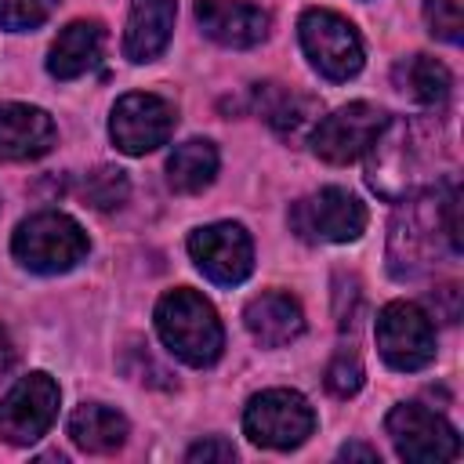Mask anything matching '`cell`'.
<instances>
[{"instance_id": "cell-1", "label": "cell", "mask_w": 464, "mask_h": 464, "mask_svg": "<svg viewBox=\"0 0 464 464\" xmlns=\"http://www.w3.org/2000/svg\"><path fill=\"white\" fill-rule=\"evenodd\" d=\"M446 236L450 250L460 254V192L457 185L446 188V199L428 192L417 199H406L392 225L388 261L395 279H413L435 261V239Z\"/></svg>"}, {"instance_id": "cell-7", "label": "cell", "mask_w": 464, "mask_h": 464, "mask_svg": "<svg viewBox=\"0 0 464 464\" xmlns=\"http://www.w3.org/2000/svg\"><path fill=\"white\" fill-rule=\"evenodd\" d=\"M290 228L304 243H352L366 228V207L348 188H319L290 207Z\"/></svg>"}, {"instance_id": "cell-29", "label": "cell", "mask_w": 464, "mask_h": 464, "mask_svg": "<svg viewBox=\"0 0 464 464\" xmlns=\"http://www.w3.org/2000/svg\"><path fill=\"white\" fill-rule=\"evenodd\" d=\"M11 366H14V348H11V337H7V330L0 326V377H4Z\"/></svg>"}, {"instance_id": "cell-16", "label": "cell", "mask_w": 464, "mask_h": 464, "mask_svg": "<svg viewBox=\"0 0 464 464\" xmlns=\"http://www.w3.org/2000/svg\"><path fill=\"white\" fill-rule=\"evenodd\" d=\"M102 47H105V29L102 22H69L58 40L51 44V54H47V72L58 76V80H76L83 72H91L98 62H102Z\"/></svg>"}, {"instance_id": "cell-10", "label": "cell", "mask_w": 464, "mask_h": 464, "mask_svg": "<svg viewBox=\"0 0 464 464\" xmlns=\"http://www.w3.org/2000/svg\"><path fill=\"white\" fill-rule=\"evenodd\" d=\"M58 413V384L47 373H25L0 399V439L11 446L36 442Z\"/></svg>"}, {"instance_id": "cell-28", "label": "cell", "mask_w": 464, "mask_h": 464, "mask_svg": "<svg viewBox=\"0 0 464 464\" xmlns=\"http://www.w3.org/2000/svg\"><path fill=\"white\" fill-rule=\"evenodd\" d=\"M341 457L344 460H370V464H377V450L373 446H362V442H348L341 450Z\"/></svg>"}, {"instance_id": "cell-18", "label": "cell", "mask_w": 464, "mask_h": 464, "mask_svg": "<svg viewBox=\"0 0 464 464\" xmlns=\"http://www.w3.org/2000/svg\"><path fill=\"white\" fill-rule=\"evenodd\" d=\"M257 109H261V116L268 120V127L279 138H301L319 120V102L315 98L286 91L279 83H265L257 91Z\"/></svg>"}, {"instance_id": "cell-15", "label": "cell", "mask_w": 464, "mask_h": 464, "mask_svg": "<svg viewBox=\"0 0 464 464\" xmlns=\"http://www.w3.org/2000/svg\"><path fill=\"white\" fill-rule=\"evenodd\" d=\"M243 323H246L250 337H254L261 348H283V344H290L294 337H301V330H304V312H301V304H297L290 294L265 290V294H257V297L246 301Z\"/></svg>"}, {"instance_id": "cell-26", "label": "cell", "mask_w": 464, "mask_h": 464, "mask_svg": "<svg viewBox=\"0 0 464 464\" xmlns=\"http://www.w3.org/2000/svg\"><path fill=\"white\" fill-rule=\"evenodd\" d=\"M431 301H435V319H442V323H457V315H460V290H457L453 283L439 286V290L431 294Z\"/></svg>"}, {"instance_id": "cell-3", "label": "cell", "mask_w": 464, "mask_h": 464, "mask_svg": "<svg viewBox=\"0 0 464 464\" xmlns=\"http://www.w3.org/2000/svg\"><path fill=\"white\" fill-rule=\"evenodd\" d=\"M11 254L22 268L40 276L69 272L87 254V232L62 210H40L14 228Z\"/></svg>"}, {"instance_id": "cell-23", "label": "cell", "mask_w": 464, "mask_h": 464, "mask_svg": "<svg viewBox=\"0 0 464 464\" xmlns=\"http://www.w3.org/2000/svg\"><path fill=\"white\" fill-rule=\"evenodd\" d=\"M424 18L428 29L446 44L464 36V0H424Z\"/></svg>"}, {"instance_id": "cell-6", "label": "cell", "mask_w": 464, "mask_h": 464, "mask_svg": "<svg viewBox=\"0 0 464 464\" xmlns=\"http://www.w3.org/2000/svg\"><path fill=\"white\" fill-rule=\"evenodd\" d=\"M384 431H388L395 453L402 460H413V464H442V460H453L460 453L457 428L442 413H435L420 402L395 406L384 420Z\"/></svg>"}, {"instance_id": "cell-4", "label": "cell", "mask_w": 464, "mask_h": 464, "mask_svg": "<svg viewBox=\"0 0 464 464\" xmlns=\"http://www.w3.org/2000/svg\"><path fill=\"white\" fill-rule=\"evenodd\" d=\"M297 36H301V47H304L312 69L323 72L326 80L341 83L362 69V40H359L355 25L348 18H341L337 11L308 7L297 22Z\"/></svg>"}, {"instance_id": "cell-11", "label": "cell", "mask_w": 464, "mask_h": 464, "mask_svg": "<svg viewBox=\"0 0 464 464\" xmlns=\"http://www.w3.org/2000/svg\"><path fill=\"white\" fill-rule=\"evenodd\" d=\"M174 105L163 102L160 94H145V91H134V94H123L116 105H112V116H109V138L116 141L120 152L127 156H145L152 149H160L170 130H174Z\"/></svg>"}, {"instance_id": "cell-19", "label": "cell", "mask_w": 464, "mask_h": 464, "mask_svg": "<svg viewBox=\"0 0 464 464\" xmlns=\"http://www.w3.org/2000/svg\"><path fill=\"white\" fill-rule=\"evenodd\" d=\"M69 439L83 453H112L127 439V417L102 402H83L69 417Z\"/></svg>"}, {"instance_id": "cell-9", "label": "cell", "mask_w": 464, "mask_h": 464, "mask_svg": "<svg viewBox=\"0 0 464 464\" xmlns=\"http://www.w3.org/2000/svg\"><path fill=\"white\" fill-rule=\"evenodd\" d=\"M388 112L370 105V102H352L341 105L330 116H319L312 127V152L326 163H352L362 152H370V145L377 141V134L384 130Z\"/></svg>"}, {"instance_id": "cell-27", "label": "cell", "mask_w": 464, "mask_h": 464, "mask_svg": "<svg viewBox=\"0 0 464 464\" xmlns=\"http://www.w3.org/2000/svg\"><path fill=\"white\" fill-rule=\"evenodd\" d=\"M185 457H188L192 464H196V460H232L236 450H232V442H225V439H203V442H196Z\"/></svg>"}, {"instance_id": "cell-20", "label": "cell", "mask_w": 464, "mask_h": 464, "mask_svg": "<svg viewBox=\"0 0 464 464\" xmlns=\"http://www.w3.org/2000/svg\"><path fill=\"white\" fill-rule=\"evenodd\" d=\"M218 174V149L207 138H188L181 141L170 160H167V185L181 196L203 192Z\"/></svg>"}, {"instance_id": "cell-17", "label": "cell", "mask_w": 464, "mask_h": 464, "mask_svg": "<svg viewBox=\"0 0 464 464\" xmlns=\"http://www.w3.org/2000/svg\"><path fill=\"white\" fill-rule=\"evenodd\" d=\"M174 0H130V18L123 33V54L130 62H152L174 33Z\"/></svg>"}, {"instance_id": "cell-24", "label": "cell", "mask_w": 464, "mask_h": 464, "mask_svg": "<svg viewBox=\"0 0 464 464\" xmlns=\"http://www.w3.org/2000/svg\"><path fill=\"white\" fill-rule=\"evenodd\" d=\"M58 0H0V25L4 29H36L51 18Z\"/></svg>"}, {"instance_id": "cell-5", "label": "cell", "mask_w": 464, "mask_h": 464, "mask_svg": "<svg viewBox=\"0 0 464 464\" xmlns=\"http://www.w3.org/2000/svg\"><path fill=\"white\" fill-rule=\"evenodd\" d=\"M243 431L250 442L268 450H294L315 431V413L301 392L268 388L246 402Z\"/></svg>"}, {"instance_id": "cell-12", "label": "cell", "mask_w": 464, "mask_h": 464, "mask_svg": "<svg viewBox=\"0 0 464 464\" xmlns=\"http://www.w3.org/2000/svg\"><path fill=\"white\" fill-rule=\"evenodd\" d=\"M188 254L196 268L218 286H236L254 268V243L246 228L236 221H214L196 228L188 236Z\"/></svg>"}, {"instance_id": "cell-22", "label": "cell", "mask_w": 464, "mask_h": 464, "mask_svg": "<svg viewBox=\"0 0 464 464\" xmlns=\"http://www.w3.org/2000/svg\"><path fill=\"white\" fill-rule=\"evenodd\" d=\"M80 196L94 207V210H116L127 199V174L116 167H98L83 178Z\"/></svg>"}, {"instance_id": "cell-21", "label": "cell", "mask_w": 464, "mask_h": 464, "mask_svg": "<svg viewBox=\"0 0 464 464\" xmlns=\"http://www.w3.org/2000/svg\"><path fill=\"white\" fill-rule=\"evenodd\" d=\"M395 83L420 105H439V102H446L453 80H450V69L442 62H435L431 54H413L395 65Z\"/></svg>"}, {"instance_id": "cell-2", "label": "cell", "mask_w": 464, "mask_h": 464, "mask_svg": "<svg viewBox=\"0 0 464 464\" xmlns=\"http://www.w3.org/2000/svg\"><path fill=\"white\" fill-rule=\"evenodd\" d=\"M156 330L170 355H178L188 366H210L225 348V330L214 304L188 286H178L160 297Z\"/></svg>"}, {"instance_id": "cell-14", "label": "cell", "mask_w": 464, "mask_h": 464, "mask_svg": "<svg viewBox=\"0 0 464 464\" xmlns=\"http://www.w3.org/2000/svg\"><path fill=\"white\" fill-rule=\"evenodd\" d=\"M54 145V120L22 102H4L0 105V160L22 163L51 152Z\"/></svg>"}, {"instance_id": "cell-25", "label": "cell", "mask_w": 464, "mask_h": 464, "mask_svg": "<svg viewBox=\"0 0 464 464\" xmlns=\"http://www.w3.org/2000/svg\"><path fill=\"white\" fill-rule=\"evenodd\" d=\"M326 388H330V395H337V399L355 395V392L362 388V366H359V359L348 355V352H341V355L326 366Z\"/></svg>"}, {"instance_id": "cell-8", "label": "cell", "mask_w": 464, "mask_h": 464, "mask_svg": "<svg viewBox=\"0 0 464 464\" xmlns=\"http://www.w3.org/2000/svg\"><path fill=\"white\" fill-rule=\"evenodd\" d=\"M377 348L392 370H424L435 359L431 315L413 301H392L377 315Z\"/></svg>"}, {"instance_id": "cell-13", "label": "cell", "mask_w": 464, "mask_h": 464, "mask_svg": "<svg viewBox=\"0 0 464 464\" xmlns=\"http://www.w3.org/2000/svg\"><path fill=\"white\" fill-rule=\"evenodd\" d=\"M196 18L221 47H254L268 36V11L246 0H196Z\"/></svg>"}]
</instances>
